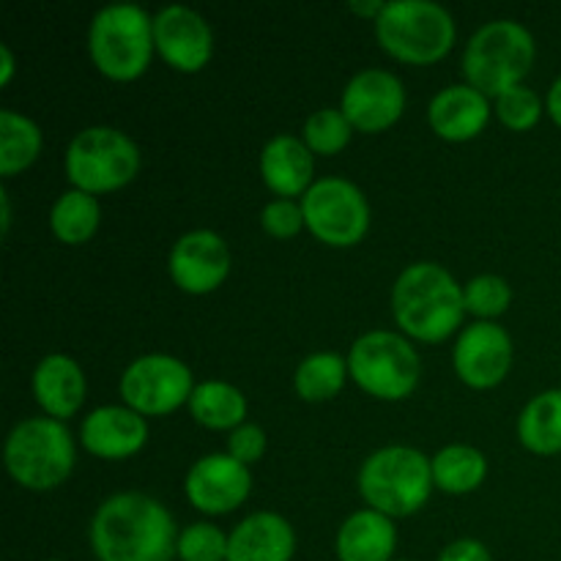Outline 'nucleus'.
Wrapping results in <instances>:
<instances>
[{"label":"nucleus","mask_w":561,"mask_h":561,"mask_svg":"<svg viewBox=\"0 0 561 561\" xmlns=\"http://www.w3.org/2000/svg\"><path fill=\"white\" fill-rule=\"evenodd\" d=\"M175 542L173 515L148 493H113L93 513L91 546L99 561H173Z\"/></svg>","instance_id":"f257e3e1"},{"label":"nucleus","mask_w":561,"mask_h":561,"mask_svg":"<svg viewBox=\"0 0 561 561\" xmlns=\"http://www.w3.org/2000/svg\"><path fill=\"white\" fill-rule=\"evenodd\" d=\"M466 301L458 279L431 261L411 263L392 288V316L398 327L422 343H438L458 329Z\"/></svg>","instance_id":"f03ea898"},{"label":"nucleus","mask_w":561,"mask_h":561,"mask_svg":"<svg viewBox=\"0 0 561 561\" xmlns=\"http://www.w3.org/2000/svg\"><path fill=\"white\" fill-rule=\"evenodd\" d=\"M433 466L425 453L392 444L367 455L359 469V491L365 502L389 518L416 513L431 499Z\"/></svg>","instance_id":"7ed1b4c3"},{"label":"nucleus","mask_w":561,"mask_h":561,"mask_svg":"<svg viewBox=\"0 0 561 561\" xmlns=\"http://www.w3.org/2000/svg\"><path fill=\"white\" fill-rule=\"evenodd\" d=\"M537 44L526 25L515 20H491L477 27L463 53V75L469 85L485 96H499L520 85L535 64Z\"/></svg>","instance_id":"20e7f679"},{"label":"nucleus","mask_w":561,"mask_h":561,"mask_svg":"<svg viewBox=\"0 0 561 561\" xmlns=\"http://www.w3.org/2000/svg\"><path fill=\"white\" fill-rule=\"evenodd\" d=\"M5 469L31 491H53L75 469V438L53 416H31L11 427L5 438Z\"/></svg>","instance_id":"39448f33"},{"label":"nucleus","mask_w":561,"mask_h":561,"mask_svg":"<svg viewBox=\"0 0 561 561\" xmlns=\"http://www.w3.org/2000/svg\"><path fill=\"white\" fill-rule=\"evenodd\" d=\"M153 47V20L142 5L110 3L93 14L88 27V53L110 80L140 77Z\"/></svg>","instance_id":"423d86ee"},{"label":"nucleus","mask_w":561,"mask_h":561,"mask_svg":"<svg viewBox=\"0 0 561 561\" xmlns=\"http://www.w3.org/2000/svg\"><path fill=\"white\" fill-rule=\"evenodd\" d=\"M376 36L405 64H433L455 44V20L433 0H389L376 20Z\"/></svg>","instance_id":"0eeeda50"},{"label":"nucleus","mask_w":561,"mask_h":561,"mask_svg":"<svg viewBox=\"0 0 561 561\" xmlns=\"http://www.w3.org/2000/svg\"><path fill=\"white\" fill-rule=\"evenodd\" d=\"M140 168V151L115 126H88L66 148V175L82 192H113L129 184Z\"/></svg>","instance_id":"6e6552de"},{"label":"nucleus","mask_w":561,"mask_h":561,"mask_svg":"<svg viewBox=\"0 0 561 561\" xmlns=\"http://www.w3.org/2000/svg\"><path fill=\"white\" fill-rule=\"evenodd\" d=\"M422 362L414 345L398 332L373 329L354 340L348 373L365 392L381 400H403L420 381Z\"/></svg>","instance_id":"1a4fd4ad"},{"label":"nucleus","mask_w":561,"mask_h":561,"mask_svg":"<svg viewBox=\"0 0 561 561\" xmlns=\"http://www.w3.org/2000/svg\"><path fill=\"white\" fill-rule=\"evenodd\" d=\"M301 211L310 233L332 247L356 244L370 228V203L365 192L340 175L312 181L301 195Z\"/></svg>","instance_id":"9d476101"},{"label":"nucleus","mask_w":561,"mask_h":561,"mask_svg":"<svg viewBox=\"0 0 561 561\" xmlns=\"http://www.w3.org/2000/svg\"><path fill=\"white\" fill-rule=\"evenodd\" d=\"M192 370L170 354H142L121 376V398L142 416L170 414L190 403Z\"/></svg>","instance_id":"9b49d317"},{"label":"nucleus","mask_w":561,"mask_h":561,"mask_svg":"<svg viewBox=\"0 0 561 561\" xmlns=\"http://www.w3.org/2000/svg\"><path fill=\"white\" fill-rule=\"evenodd\" d=\"M340 110L354 129L381 131L392 126L405 110V88L394 71L362 69L345 82Z\"/></svg>","instance_id":"f8f14e48"},{"label":"nucleus","mask_w":561,"mask_h":561,"mask_svg":"<svg viewBox=\"0 0 561 561\" xmlns=\"http://www.w3.org/2000/svg\"><path fill=\"white\" fill-rule=\"evenodd\" d=\"M250 466L228 453L203 455L190 466L184 480V493L192 507L208 515L230 513L250 496Z\"/></svg>","instance_id":"ddd939ff"},{"label":"nucleus","mask_w":561,"mask_h":561,"mask_svg":"<svg viewBox=\"0 0 561 561\" xmlns=\"http://www.w3.org/2000/svg\"><path fill=\"white\" fill-rule=\"evenodd\" d=\"M168 272L186 294H211L230 272L228 244L217 230H190L170 250Z\"/></svg>","instance_id":"4468645a"},{"label":"nucleus","mask_w":561,"mask_h":561,"mask_svg":"<svg viewBox=\"0 0 561 561\" xmlns=\"http://www.w3.org/2000/svg\"><path fill=\"white\" fill-rule=\"evenodd\" d=\"M453 365L460 381L469 387H496L513 365V340L507 329L493 321L469 323L455 343Z\"/></svg>","instance_id":"2eb2a0df"},{"label":"nucleus","mask_w":561,"mask_h":561,"mask_svg":"<svg viewBox=\"0 0 561 561\" xmlns=\"http://www.w3.org/2000/svg\"><path fill=\"white\" fill-rule=\"evenodd\" d=\"M153 44L179 71H201L211 60L214 33L192 5L170 3L153 16Z\"/></svg>","instance_id":"dca6fc26"},{"label":"nucleus","mask_w":561,"mask_h":561,"mask_svg":"<svg viewBox=\"0 0 561 561\" xmlns=\"http://www.w3.org/2000/svg\"><path fill=\"white\" fill-rule=\"evenodd\" d=\"M148 438L142 414L129 405H99L82 420L80 442L96 458L121 460L140 453Z\"/></svg>","instance_id":"f3484780"},{"label":"nucleus","mask_w":561,"mask_h":561,"mask_svg":"<svg viewBox=\"0 0 561 561\" xmlns=\"http://www.w3.org/2000/svg\"><path fill=\"white\" fill-rule=\"evenodd\" d=\"M294 551V526L272 510L247 515L228 535V561H290Z\"/></svg>","instance_id":"a211bd4d"},{"label":"nucleus","mask_w":561,"mask_h":561,"mask_svg":"<svg viewBox=\"0 0 561 561\" xmlns=\"http://www.w3.org/2000/svg\"><path fill=\"white\" fill-rule=\"evenodd\" d=\"M488 118H491L488 96L469 82L442 88L427 104V121L444 140H471L485 129Z\"/></svg>","instance_id":"6ab92c4d"},{"label":"nucleus","mask_w":561,"mask_h":561,"mask_svg":"<svg viewBox=\"0 0 561 561\" xmlns=\"http://www.w3.org/2000/svg\"><path fill=\"white\" fill-rule=\"evenodd\" d=\"M33 398L53 420H69L85 400V373L71 356L47 354L33 370Z\"/></svg>","instance_id":"aec40b11"},{"label":"nucleus","mask_w":561,"mask_h":561,"mask_svg":"<svg viewBox=\"0 0 561 561\" xmlns=\"http://www.w3.org/2000/svg\"><path fill=\"white\" fill-rule=\"evenodd\" d=\"M261 175L279 197L305 195L312 186V151L301 137L274 135L261 151Z\"/></svg>","instance_id":"412c9836"},{"label":"nucleus","mask_w":561,"mask_h":561,"mask_svg":"<svg viewBox=\"0 0 561 561\" xmlns=\"http://www.w3.org/2000/svg\"><path fill=\"white\" fill-rule=\"evenodd\" d=\"M398 529L392 518L378 510H356L337 531L340 561H392Z\"/></svg>","instance_id":"4be33fe9"},{"label":"nucleus","mask_w":561,"mask_h":561,"mask_svg":"<svg viewBox=\"0 0 561 561\" xmlns=\"http://www.w3.org/2000/svg\"><path fill=\"white\" fill-rule=\"evenodd\" d=\"M518 438L537 455L561 453V389H546L524 405L518 416Z\"/></svg>","instance_id":"5701e85b"},{"label":"nucleus","mask_w":561,"mask_h":561,"mask_svg":"<svg viewBox=\"0 0 561 561\" xmlns=\"http://www.w3.org/2000/svg\"><path fill=\"white\" fill-rule=\"evenodd\" d=\"M190 411L195 422L211 427V431H236L244 425L247 398L239 387L228 381H201L190 394Z\"/></svg>","instance_id":"b1692460"},{"label":"nucleus","mask_w":561,"mask_h":561,"mask_svg":"<svg viewBox=\"0 0 561 561\" xmlns=\"http://www.w3.org/2000/svg\"><path fill=\"white\" fill-rule=\"evenodd\" d=\"M433 482L447 493H469L482 485L488 474V460L471 444H449L431 458Z\"/></svg>","instance_id":"393cba45"},{"label":"nucleus","mask_w":561,"mask_h":561,"mask_svg":"<svg viewBox=\"0 0 561 561\" xmlns=\"http://www.w3.org/2000/svg\"><path fill=\"white\" fill-rule=\"evenodd\" d=\"M102 219V208L91 192L66 190L49 211V228L64 244H82L91 239Z\"/></svg>","instance_id":"a878e982"},{"label":"nucleus","mask_w":561,"mask_h":561,"mask_svg":"<svg viewBox=\"0 0 561 561\" xmlns=\"http://www.w3.org/2000/svg\"><path fill=\"white\" fill-rule=\"evenodd\" d=\"M348 378V359L334 351H316L305 356L294 373V387L301 400L321 403V400L334 398L345 387Z\"/></svg>","instance_id":"bb28decb"},{"label":"nucleus","mask_w":561,"mask_h":561,"mask_svg":"<svg viewBox=\"0 0 561 561\" xmlns=\"http://www.w3.org/2000/svg\"><path fill=\"white\" fill-rule=\"evenodd\" d=\"M42 140L36 121L16 110H0V173L14 175L25 170L42 151Z\"/></svg>","instance_id":"cd10ccee"},{"label":"nucleus","mask_w":561,"mask_h":561,"mask_svg":"<svg viewBox=\"0 0 561 561\" xmlns=\"http://www.w3.org/2000/svg\"><path fill=\"white\" fill-rule=\"evenodd\" d=\"M351 121L345 118L343 110L334 107H321L305 121V137L301 140L307 142L312 153H323V157H332V153H340L351 140Z\"/></svg>","instance_id":"c85d7f7f"},{"label":"nucleus","mask_w":561,"mask_h":561,"mask_svg":"<svg viewBox=\"0 0 561 561\" xmlns=\"http://www.w3.org/2000/svg\"><path fill=\"white\" fill-rule=\"evenodd\" d=\"M175 557L181 561H228V535L211 520H195L179 531Z\"/></svg>","instance_id":"c756f323"},{"label":"nucleus","mask_w":561,"mask_h":561,"mask_svg":"<svg viewBox=\"0 0 561 561\" xmlns=\"http://www.w3.org/2000/svg\"><path fill=\"white\" fill-rule=\"evenodd\" d=\"M510 299H513L510 283L499 274H477L463 285L466 310L474 312L477 321H491L502 316L510 307Z\"/></svg>","instance_id":"7c9ffc66"},{"label":"nucleus","mask_w":561,"mask_h":561,"mask_svg":"<svg viewBox=\"0 0 561 561\" xmlns=\"http://www.w3.org/2000/svg\"><path fill=\"white\" fill-rule=\"evenodd\" d=\"M496 115L507 129L513 131L531 129L542 115L540 93L526 88L524 82H520V85L507 88V91L496 96Z\"/></svg>","instance_id":"2f4dec72"},{"label":"nucleus","mask_w":561,"mask_h":561,"mask_svg":"<svg viewBox=\"0 0 561 561\" xmlns=\"http://www.w3.org/2000/svg\"><path fill=\"white\" fill-rule=\"evenodd\" d=\"M261 225L268 236H274V239H290V236H296L305 228L301 203L290 201V197L268 201L261 211Z\"/></svg>","instance_id":"473e14b6"},{"label":"nucleus","mask_w":561,"mask_h":561,"mask_svg":"<svg viewBox=\"0 0 561 561\" xmlns=\"http://www.w3.org/2000/svg\"><path fill=\"white\" fill-rule=\"evenodd\" d=\"M263 449H266V433H263L261 425L255 422H244L236 431H230L228 436V455H233L241 463H255L261 460Z\"/></svg>","instance_id":"72a5a7b5"},{"label":"nucleus","mask_w":561,"mask_h":561,"mask_svg":"<svg viewBox=\"0 0 561 561\" xmlns=\"http://www.w3.org/2000/svg\"><path fill=\"white\" fill-rule=\"evenodd\" d=\"M436 561H493L491 551L485 548V542L474 540V537H460V540L449 542Z\"/></svg>","instance_id":"f704fd0d"},{"label":"nucleus","mask_w":561,"mask_h":561,"mask_svg":"<svg viewBox=\"0 0 561 561\" xmlns=\"http://www.w3.org/2000/svg\"><path fill=\"white\" fill-rule=\"evenodd\" d=\"M383 0H351L348 9L359 16H370V20H378V14L383 11Z\"/></svg>","instance_id":"c9c22d12"},{"label":"nucleus","mask_w":561,"mask_h":561,"mask_svg":"<svg viewBox=\"0 0 561 561\" xmlns=\"http://www.w3.org/2000/svg\"><path fill=\"white\" fill-rule=\"evenodd\" d=\"M548 115L561 126V75L548 88Z\"/></svg>","instance_id":"e433bc0d"},{"label":"nucleus","mask_w":561,"mask_h":561,"mask_svg":"<svg viewBox=\"0 0 561 561\" xmlns=\"http://www.w3.org/2000/svg\"><path fill=\"white\" fill-rule=\"evenodd\" d=\"M14 75V55H11L9 44H0V82H9Z\"/></svg>","instance_id":"4c0bfd02"},{"label":"nucleus","mask_w":561,"mask_h":561,"mask_svg":"<svg viewBox=\"0 0 561 561\" xmlns=\"http://www.w3.org/2000/svg\"><path fill=\"white\" fill-rule=\"evenodd\" d=\"M0 208H3V217H0V228H3V233H9L11 201H9V192H5V190H0Z\"/></svg>","instance_id":"58836bf2"},{"label":"nucleus","mask_w":561,"mask_h":561,"mask_svg":"<svg viewBox=\"0 0 561 561\" xmlns=\"http://www.w3.org/2000/svg\"><path fill=\"white\" fill-rule=\"evenodd\" d=\"M392 561H411V559H392Z\"/></svg>","instance_id":"ea45409f"},{"label":"nucleus","mask_w":561,"mask_h":561,"mask_svg":"<svg viewBox=\"0 0 561 561\" xmlns=\"http://www.w3.org/2000/svg\"><path fill=\"white\" fill-rule=\"evenodd\" d=\"M49 561H60V559H49Z\"/></svg>","instance_id":"a19ab883"}]
</instances>
